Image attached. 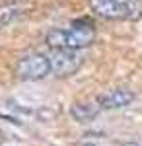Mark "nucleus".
Here are the masks:
<instances>
[{
  "label": "nucleus",
  "mask_w": 142,
  "mask_h": 146,
  "mask_svg": "<svg viewBox=\"0 0 142 146\" xmlns=\"http://www.w3.org/2000/svg\"><path fill=\"white\" fill-rule=\"evenodd\" d=\"M96 27L88 18L72 22L70 29H51L47 33V45L51 49H82L94 43Z\"/></svg>",
  "instance_id": "1"
},
{
  "label": "nucleus",
  "mask_w": 142,
  "mask_h": 146,
  "mask_svg": "<svg viewBox=\"0 0 142 146\" xmlns=\"http://www.w3.org/2000/svg\"><path fill=\"white\" fill-rule=\"evenodd\" d=\"M92 10L107 20H125V18H138L140 4L138 2H121V0H90Z\"/></svg>",
  "instance_id": "2"
},
{
  "label": "nucleus",
  "mask_w": 142,
  "mask_h": 146,
  "mask_svg": "<svg viewBox=\"0 0 142 146\" xmlns=\"http://www.w3.org/2000/svg\"><path fill=\"white\" fill-rule=\"evenodd\" d=\"M51 58L45 55H27L22 56L16 64V74L20 80H29V82H35V80H43L45 76L51 74Z\"/></svg>",
  "instance_id": "3"
},
{
  "label": "nucleus",
  "mask_w": 142,
  "mask_h": 146,
  "mask_svg": "<svg viewBox=\"0 0 142 146\" xmlns=\"http://www.w3.org/2000/svg\"><path fill=\"white\" fill-rule=\"evenodd\" d=\"M49 58L56 76H72L84 62V56L76 49H53Z\"/></svg>",
  "instance_id": "4"
},
{
  "label": "nucleus",
  "mask_w": 142,
  "mask_h": 146,
  "mask_svg": "<svg viewBox=\"0 0 142 146\" xmlns=\"http://www.w3.org/2000/svg\"><path fill=\"white\" fill-rule=\"evenodd\" d=\"M132 101H134V94L131 90H125V88L109 90L98 98V103L101 109H121V107L131 105Z\"/></svg>",
  "instance_id": "5"
},
{
  "label": "nucleus",
  "mask_w": 142,
  "mask_h": 146,
  "mask_svg": "<svg viewBox=\"0 0 142 146\" xmlns=\"http://www.w3.org/2000/svg\"><path fill=\"white\" fill-rule=\"evenodd\" d=\"M101 107H99L98 100L96 101H80V103H74L70 107V115L72 119H76L78 123H92L96 117L99 115Z\"/></svg>",
  "instance_id": "6"
},
{
  "label": "nucleus",
  "mask_w": 142,
  "mask_h": 146,
  "mask_svg": "<svg viewBox=\"0 0 142 146\" xmlns=\"http://www.w3.org/2000/svg\"><path fill=\"white\" fill-rule=\"evenodd\" d=\"M125 146H136V144H125Z\"/></svg>",
  "instance_id": "7"
},
{
  "label": "nucleus",
  "mask_w": 142,
  "mask_h": 146,
  "mask_svg": "<svg viewBox=\"0 0 142 146\" xmlns=\"http://www.w3.org/2000/svg\"><path fill=\"white\" fill-rule=\"evenodd\" d=\"M134 2H138V4H140V2H142V0H134Z\"/></svg>",
  "instance_id": "8"
},
{
  "label": "nucleus",
  "mask_w": 142,
  "mask_h": 146,
  "mask_svg": "<svg viewBox=\"0 0 142 146\" xmlns=\"http://www.w3.org/2000/svg\"><path fill=\"white\" fill-rule=\"evenodd\" d=\"M84 146H94V144H84Z\"/></svg>",
  "instance_id": "9"
}]
</instances>
